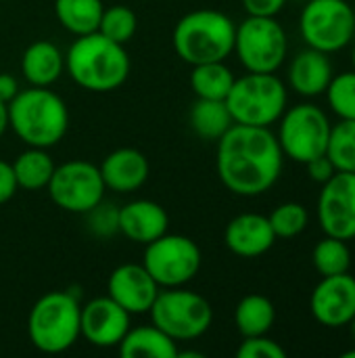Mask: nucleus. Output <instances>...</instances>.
<instances>
[{"instance_id":"nucleus-32","label":"nucleus","mask_w":355,"mask_h":358,"mask_svg":"<svg viewBox=\"0 0 355 358\" xmlns=\"http://www.w3.org/2000/svg\"><path fill=\"white\" fill-rule=\"evenodd\" d=\"M326 99L331 109L339 115V120H355V71H343L333 76Z\"/></svg>"},{"instance_id":"nucleus-9","label":"nucleus","mask_w":355,"mask_h":358,"mask_svg":"<svg viewBox=\"0 0 355 358\" xmlns=\"http://www.w3.org/2000/svg\"><path fill=\"white\" fill-rule=\"evenodd\" d=\"M241 65L253 73H276L289 52V38L276 17H249L236 25L234 50Z\"/></svg>"},{"instance_id":"nucleus-23","label":"nucleus","mask_w":355,"mask_h":358,"mask_svg":"<svg viewBox=\"0 0 355 358\" xmlns=\"http://www.w3.org/2000/svg\"><path fill=\"white\" fill-rule=\"evenodd\" d=\"M276 323V306L262 294H249L241 298L234 308V325L243 338L268 336Z\"/></svg>"},{"instance_id":"nucleus-42","label":"nucleus","mask_w":355,"mask_h":358,"mask_svg":"<svg viewBox=\"0 0 355 358\" xmlns=\"http://www.w3.org/2000/svg\"><path fill=\"white\" fill-rule=\"evenodd\" d=\"M352 63H354V71H355V44H354V50H352Z\"/></svg>"},{"instance_id":"nucleus-39","label":"nucleus","mask_w":355,"mask_h":358,"mask_svg":"<svg viewBox=\"0 0 355 358\" xmlns=\"http://www.w3.org/2000/svg\"><path fill=\"white\" fill-rule=\"evenodd\" d=\"M6 130H8V111H6V103L0 101V138L4 136Z\"/></svg>"},{"instance_id":"nucleus-14","label":"nucleus","mask_w":355,"mask_h":358,"mask_svg":"<svg viewBox=\"0 0 355 358\" xmlns=\"http://www.w3.org/2000/svg\"><path fill=\"white\" fill-rule=\"evenodd\" d=\"M132 315L113 298L98 296L82 304L80 338L94 348H117L130 329Z\"/></svg>"},{"instance_id":"nucleus-3","label":"nucleus","mask_w":355,"mask_h":358,"mask_svg":"<svg viewBox=\"0 0 355 358\" xmlns=\"http://www.w3.org/2000/svg\"><path fill=\"white\" fill-rule=\"evenodd\" d=\"M8 128L27 147L50 149L59 145L69 130V109L65 101L46 86L19 90L6 105Z\"/></svg>"},{"instance_id":"nucleus-8","label":"nucleus","mask_w":355,"mask_h":358,"mask_svg":"<svg viewBox=\"0 0 355 358\" xmlns=\"http://www.w3.org/2000/svg\"><path fill=\"white\" fill-rule=\"evenodd\" d=\"M276 124V138L285 157L305 166L308 162L326 153L333 124L322 107L314 103L287 107Z\"/></svg>"},{"instance_id":"nucleus-37","label":"nucleus","mask_w":355,"mask_h":358,"mask_svg":"<svg viewBox=\"0 0 355 358\" xmlns=\"http://www.w3.org/2000/svg\"><path fill=\"white\" fill-rule=\"evenodd\" d=\"M17 180L13 174V168L8 162L0 159V206H4L6 201L13 199V195L17 193Z\"/></svg>"},{"instance_id":"nucleus-12","label":"nucleus","mask_w":355,"mask_h":358,"mask_svg":"<svg viewBox=\"0 0 355 358\" xmlns=\"http://www.w3.org/2000/svg\"><path fill=\"white\" fill-rule=\"evenodd\" d=\"M52 203L69 214H86L105 199V182L98 166L86 159H69L59 164L46 187Z\"/></svg>"},{"instance_id":"nucleus-16","label":"nucleus","mask_w":355,"mask_h":358,"mask_svg":"<svg viewBox=\"0 0 355 358\" xmlns=\"http://www.w3.org/2000/svg\"><path fill=\"white\" fill-rule=\"evenodd\" d=\"M159 292L161 287L142 264H119L107 281V296L130 315H146Z\"/></svg>"},{"instance_id":"nucleus-18","label":"nucleus","mask_w":355,"mask_h":358,"mask_svg":"<svg viewBox=\"0 0 355 358\" xmlns=\"http://www.w3.org/2000/svg\"><path fill=\"white\" fill-rule=\"evenodd\" d=\"M98 170L109 191L130 195L146 182L151 166L142 151L134 147H119L100 162Z\"/></svg>"},{"instance_id":"nucleus-13","label":"nucleus","mask_w":355,"mask_h":358,"mask_svg":"<svg viewBox=\"0 0 355 358\" xmlns=\"http://www.w3.org/2000/svg\"><path fill=\"white\" fill-rule=\"evenodd\" d=\"M316 216L324 235L355 239V172H335L322 185Z\"/></svg>"},{"instance_id":"nucleus-21","label":"nucleus","mask_w":355,"mask_h":358,"mask_svg":"<svg viewBox=\"0 0 355 358\" xmlns=\"http://www.w3.org/2000/svg\"><path fill=\"white\" fill-rule=\"evenodd\" d=\"M21 73L29 86L50 88L65 73V55L54 42L36 40L23 50Z\"/></svg>"},{"instance_id":"nucleus-30","label":"nucleus","mask_w":355,"mask_h":358,"mask_svg":"<svg viewBox=\"0 0 355 358\" xmlns=\"http://www.w3.org/2000/svg\"><path fill=\"white\" fill-rule=\"evenodd\" d=\"M136 29H138L136 13L126 4H115V6H107L103 10V17H100L96 31H100L109 40L126 46L136 36Z\"/></svg>"},{"instance_id":"nucleus-10","label":"nucleus","mask_w":355,"mask_h":358,"mask_svg":"<svg viewBox=\"0 0 355 358\" xmlns=\"http://www.w3.org/2000/svg\"><path fill=\"white\" fill-rule=\"evenodd\" d=\"M305 46L326 55L339 52L355 38V10L347 0H305L299 15Z\"/></svg>"},{"instance_id":"nucleus-5","label":"nucleus","mask_w":355,"mask_h":358,"mask_svg":"<svg viewBox=\"0 0 355 358\" xmlns=\"http://www.w3.org/2000/svg\"><path fill=\"white\" fill-rule=\"evenodd\" d=\"M80 296L71 289L48 292L27 315V338L44 355H61L80 338Z\"/></svg>"},{"instance_id":"nucleus-33","label":"nucleus","mask_w":355,"mask_h":358,"mask_svg":"<svg viewBox=\"0 0 355 358\" xmlns=\"http://www.w3.org/2000/svg\"><path fill=\"white\" fill-rule=\"evenodd\" d=\"M84 216L88 231L98 239H111L119 233V206L107 199H100Z\"/></svg>"},{"instance_id":"nucleus-20","label":"nucleus","mask_w":355,"mask_h":358,"mask_svg":"<svg viewBox=\"0 0 355 358\" xmlns=\"http://www.w3.org/2000/svg\"><path fill=\"white\" fill-rule=\"evenodd\" d=\"M169 229L165 208L153 199H134L119 206V233L140 245L155 241Z\"/></svg>"},{"instance_id":"nucleus-26","label":"nucleus","mask_w":355,"mask_h":358,"mask_svg":"<svg viewBox=\"0 0 355 358\" xmlns=\"http://www.w3.org/2000/svg\"><path fill=\"white\" fill-rule=\"evenodd\" d=\"M103 10V0H54L56 21L65 31L73 36H86L96 31Z\"/></svg>"},{"instance_id":"nucleus-4","label":"nucleus","mask_w":355,"mask_h":358,"mask_svg":"<svg viewBox=\"0 0 355 358\" xmlns=\"http://www.w3.org/2000/svg\"><path fill=\"white\" fill-rule=\"evenodd\" d=\"M236 23L224 10L197 8L182 15L174 27L172 44L176 55L192 65L226 61L234 50Z\"/></svg>"},{"instance_id":"nucleus-36","label":"nucleus","mask_w":355,"mask_h":358,"mask_svg":"<svg viewBox=\"0 0 355 358\" xmlns=\"http://www.w3.org/2000/svg\"><path fill=\"white\" fill-rule=\"evenodd\" d=\"M305 168H308V176H310L314 182H318V185H324V182L337 172L335 166H333V162L328 159L326 153L320 155V157H316V159H312V162H308Z\"/></svg>"},{"instance_id":"nucleus-40","label":"nucleus","mask_w":355,"mask_h":358,"mask_svg":"<svg viewBox=\"0 0 355 358\" xmlns=\"http://www.w3.org/2000/svg\"><path fill=\"white\" fill-rule=\"evenodd\" d=\"M341 357H343V358H355V348H354V350H345V352H343Z\"/></svg>"},{"instance_id":"nucleus-1","label":"nucleus","mask_w":355,"mask_h":358,"mask_svg":"<svg viewBox=\"0 0 355 358\" xmlns=\"http://www.w3.org/2000/svg\"><path fill=\"white\" fill-rule=\"evenodd\" d=\"M285 155L270 128L234 124L220 141L216 170L222 185L239 197L268 193L282 174Z\"/></svg>"},{"instance_id":"nucleus-28","label":"nucleus","mask_w":355,"mask_h":358,"mask_svg":"<svg viewBox=\"0 0 355 358\" xmlns=\"http://www.w3.org/2000/svg\"><path fill=\"white\" fill-rule=\"evenodd\" d=\"M312 262L322 277L343 275L352 268V250L347 241L324 235L312 250Z\"/></svg>"},{"instance_id":"nucleus-22","label":"nucleus","mask_w":355,"mask_h":358,"mask_svg":"<svg viewBox=\"0 0 355 358\" xmlns=\"http://www.w3.org/2000/svg\"><path fill=\"white\" fill-rule=\"evenodd\" d=\"M123 358H178V342L155 323L130 327L117 346Z\"/></svg>"},{"instance_id":"nucleus-34","label":"nucleus","mask_w":355,"mask_h":358,"mask_svg":"<svg viewBox=\"0 0 355 358\" xmlns=\"http://www.w3.org/2000/svg\"><path fill=\"white\" fill-rule=\"evenodd\" d=\"M239 358H287V350L268 336L243 338L241 346L236 348Z\"/></svg>"},{"instance_id":"nucleus-24","label":"nucleus","mask_w":355,"mask_h":358,"mask_svg":"<svg viewBox=\"0 0 355 358\" xmlns=\"http://www.w3.org/2000/svg\"><path fill=\"white\" fill-rule=\"evenodd\" d=\"M17 187L23 191H40L46 189L50 182V176L56 168L54 159L50 157L48 149L40 147H27L10 162Z\"/></svg>"},{"instance_id":"nucleus-6","label":"nucleus","mask_w":355,"mask_h":358,"mask_svg":"<svg viewBox=\"0 0 355 358\" xmlns=\"http://www.w3.org/2000/svg\"><path fill=\"white\" fill-rule=\"evenodd\" d=\"M226 105L234 124L270 128L289 107V90L276 73L247 71L234 80Z\"/></svg>"},{"instance_id":"nucleus-35","label":"nucleus","mask_w":355,"mask_h":358,"mask_svg":"<svg viewBox=\"0 0 355 358\" xmlns=\"http://www.w3.org/2000/svg\"><path fill=\"white\" fill-rule=\"evenodd\" d=\"M249 17H278L289 0H241Z\"/></svg>"},{"instance_id":"nucleus-19","label":"nucleus","mask_w":355,"mask_h":358,"mask_svg":"<svg viewBox=\"0 0 355 358\" xmlns=\"http://www.w3.org/2000/svg\"><path fill=\"white\" fill-rule=\"evenodd\" d=\"M335 76L331 55L305 46L299 50L287 69V82L291 90H295L299 96L305 99H316L326 92L331 80Z\"/></svg>"},{"instance_id":"nucleus-15","label":"nucleus","mask_w":355,"mask_h":358,"mask_svg":"<svg viewBox=\"0 0 355 358\" xmlns=\"http://www.w3.org/2000/svg\"><path fill=\"white\" fill-rule=\"evenodd\" d=\"M310 313L316 323L339 329L355 315V277L349 273L322 277L310 296Z\"/></svg>"},{"instance_id":"nucleus-17","label":"nucleus","mask_w":355,"mask_h":358,"mask_svg":"<svg viewBox=\"0 0 355 358\" xmlns=\"http://www.w3.org/2000/svg\"><path fill=\"white\" fill-rule=\"evenodd\" d=\"M224 243L239 258H259L274 248L276 235L268 216L245 212L226 224Z\"/></svg>"},{"instance_id":"nucleus-38","label":"nucleus","mask_w":355,"mask_h":358,"mask_svg":"<svg viewBox=\"0 0 355 358\" xmlns=\"http://www.w3.org/2000/svg\"><path fill=\"white\" fill-rule=\"evenodd\" d=\"M19 90H21L19 88V80L13 73H0V101L2 103L8 105L17 96Z\"/></svg>"},{"instance_id":"nucleus-27","label":"nucleus","mask_w":355,"mask_h":358,"mask_svg":"<svg viewBox=\"0 0 355 358\" xmlns=\"http://www.w3.org/2000/svg\"><path fill=\"white\" fill-rule=\"evenodd\" d=\"M236 76L226 65V61H209L192 65L190 71V88L197 99H213L226 101Z\"/></svg>"},{"instance_id":"nucleus-31","label":"nucleus","mask_w":355,"mask_h":358,"mask_svg":"<svg viewBox=\"0 0 355 358\" xmlns=\"http://www.w3.org/2000/svg\"><path fill=\"white\" fill-rule=\"evenodd\" d=\"M276 239H293L301 235L310 224V212L299 201H285L268 216Z\"/></svg>"},{"instance_id":"nucleus-25","label":"nucleus","mask_w":355,"mask_h":358,"mask_svg":"<svg viewBox=\"0 0 355 358\" xmlns=\"http://www.w3.org/2000/svg\"><path fill=\"white\" fill-rule=\"evenodd\" d=\"M188 122L199 138L216 141V143L234 126L226 101H213V99H197L190 107Z\"/></svg>"},{"instance_id":"nucleus-43","label":"nucleus","mask_w":355,"mask_h":358,"mask_svg":"<svg viewBox=\"0 0 355 358\" xmlns=\"http://www.w3.org/2000/svg\"><path fill=\"white\" fill-rule=\"evenodd\" d=\"M303 2H305V0H303Z\"/></svg>"},{"instance_id":"nucleus-41","label":"nucleus","mask_w":355,"mask_h":358,"mask_svg":"<svg viewBox=\"0 0 355 358\" xmlns=\"http://www.w3.org/2000/svg\"><path fill=\"white\" fill-rule=\"evenodd\" d=\"M349 327H352V336H354V340H355V315H354V319L349 321Z\"/></svg>"},{"instance_id":"nucleus-11","label":"nucleus","mask_w":355,"mask_h":358,"mask_svg":"<svg viewBox=\"0 0 355 358\" xmlns=\"http://www.w3.org/2000/svg\"><path fill=\"white\" fill-rule=\"evenodd\" d=\"M201 264V248L186 235L165 233L144 245L142 266L161 289L188 285L199 275Z\"/></svg>"},{"instance_id":"nucleus-7","label":"nucleus","mask_w":355,"mask_h":358,"mask_svg":"<svg viewBox=\"0 0 355 358\" xmlns=\"http://www.w3.org/2000/svg\"><path fill=\"white\" fill-rule=\"evenodd\" d=\"M151 323L176 342H190L205 336L213 323V308L201 294L184 287L161 289L153 302Z\"/></svg>"},{"instance_id":"nucleus-2","label":"nucleus","mask_w":355,"mask_h":358,"mask_svg":"<svg viewBox=\"0 0 355 358\" xmlns=\"http://www.w3.org/2000/svg\"><path fill=\"white\" fill-rule=\"evenodd\" d=\"M65 71L88 92H113L130 76V57L123 44L92 31L75 36L65 52Z\"/></svg>"},{"instance_id":"nucleus-29","label":"nucleus","mask_w":355,"mask_h":358,"mask_svg":"<svg viewBox=\"0 0 355 358\" xmlns=\"http://www.w3.org/2000/svg\"><path fill=\"white\" fill-rule=\"evenodd\" d=\"M326 155L337 172H355V120L333 124Z\"/></svg>"}]
</instances>
